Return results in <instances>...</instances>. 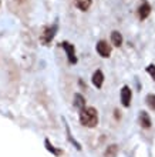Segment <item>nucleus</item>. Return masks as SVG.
Masks as SVG:
<instances>
[{
  "label": "nucleus",
  "mask_w": 155,
  "mask_h": 157,
  "mask_svg": "<svg viewBox=\"0 0 155 157\" xmlns=\"http://www.w3.org/2000/svg\"><path fill=\"white\" fill-rule=\"evenodd\" d=\"M80 123L86 127H95L98 124V112L94 107H84L80 110Z\"/></svg>",
  "instance_id": "nucleus-1"
},
{
  "label": "nucleus",
  "mask_w": 155,
  "mask_h": 157,
  "mask_svg": "<svg viewBox=\"0 0 155 157\" xmlns=\"http://www.w3.org/2000/svg\"><path fill=\"white\" fill-rule=\"evenodd\" d=\"M56 33H57V25H53V26H49V27H46L44 30H43V33H41L40 36V40L41 43L44 46H49L51 41H53L54 36H56Z\"/></svg>",
  "instance_id": "nucleus-2"
},
{
  "label": "nucleus",
  "mask_w": 155,
  "mask_h": 157,
  "mask_svg": "<svg viewBox=\"0 0 155 157\" xmlns=\"http://www.w3.org/2000/svg\"><path fill=\"white\" fill-rule=\"evenodd\" d=\"M60 46L65 50L70 64H76V63H77V56H76V49H74V46L71 44V43H68V41H61Z\"/></svg>",
  "instance_id": "nucleus-3"
},
{
  "label": "nucleus",
  "mask_w": 155,
  "mask_h": 157,
  "mask_svg": "<svg viewBox=\"0 0 155 157\" xmlns=\"http://www.w3.org/2000/svg\"><path fill=\"white\" fill-rule=\"evenodd\" d=\"M151 10H152V9H151V4L148 3L147 0H144L142 3L138 6V10H137V13H138V19L141 21L145 20V19H147V17L151 14Z\"/></svg>",
  "instance_id": "nucleus-4"
},
{
  "label": "nucleus",
  "mask_w": 155,
  "mask_h": 157,
  "mask_svg": "<svg viewBox=\"0 0 155 157\" xmlns=\"http://www.w3.org/2000/svg\"><path fill=\"white\" fill-rule=\"evenodd\" d=\"M95 50H97V53L100 54L101 57H104V59L110 57V54H111V47H110V44H108L105 40L98 41L97 46H95Z\"/></svg>",
  "instance_id": "nucleus-5"
},
{
  "label": "nucleus",
  "mask_w": 155,
  "mask_h": 157,
  "mask_svg": "<svg viewBox=\"0 0 155 157\" xmlns=\"http://www.w3.org/2000/svg\"><path fill=\"white\" fill-rule=\"evenodd\" d=\"M131 99H132L131 89L128 86H124L123 89H121V101H123V106H124V107H130Z\"/></svg>",
  "instance_id": "nucleus-6"
},
{
  "label": "nucleus",
  "mask_w": 155,
  "mask_h": 157,
  "mask_svg": "<svg viewBox=\"0 0 155 157\" xmlns=\"http://www.w3.org/2000/svg\"><path fill=\"white\" fill-rule=\"evenodd\" d=\"M102 83H104V75H102V71L95 70L93 73V84L97 87V89H101Z\"/></svg>",
  "instance_id": "nucleus-7"
},
{
  "label": "nucleus",
  "mask_w": 155,
  "mask_h": 157,
  "mask_svg": "<svg viewBox=\"0 0 155 157\" xmlns=\"http://www.w3.org/2000/svg\"><path fill=\"white\" fill-rule=\"evenodd\" d=\"M139 124H141V127L144 128H149L151 127V117L148 114L147 112H141L139 113Z\"/></svg>",
  "instance_id": "nucleus-8"
},
{
  "label": "nucleus",
  "mask_w": 155,
  "mask_h": 157,
  "mask_svg": "<svg viewBox=\"0 0 155 157\" xmlns=\"http://www.w3.org/2000/svg\"><path fill=\"white\" fill-rule=\"evenodd\" d=\"M93 0H74V6L77 9H80L81 12H87L91 7Z\"/></svg>",
  "instance_id": "nucleus-9"
},
{
  "label": "nucleus",
  "mask_w": 155,
  "mask_h": 157,
  "mask_svg": "<svg viewBox=\"0 0 155 157\" xmlns=\"http://www.w3.org/2000/svg\"><path fill=\"white\" fill-rule=\"evenodd\" d=\"M74 106H76L78 110H83V109L86 107V99H84L80 93H76V94H74Z\"/></svg>",
  "instance_id": "nucleus-10"
},
{
  "label": "nucleus",
  "mask_w": 155,
  "mask_h": 157,
  "mask_svg": "<svg viewBox=\"0 0 155 157\" xmlns=\"http://www.w3.org/2000/svg\"><path fill=\"white\" fill-rule=\"evenodd\" d=\"M111 43H113L115 47H120V46L123 44V36H121L120 32L114 30V32L111 33Z\"/></svg>",
  "instance_id": "nucleus-11"
},
{
  "label": "nucleus",
  "mask_w": 155,
  "mask_h": 157,
  "mask_svg": "<svg viewBox=\"0 0 155 157\" xmlns=\"http://www.w3.org/2000/svg\"><path fill=\"white\" fill-rule=\"evenodd\" d=\"M117 153H118V146L111 144V146H108L105 150V157H115Z\"/></svg>",
  "instance_id": "nucleus-12"
},
{
  "label": "nucleus",
  "mask_w": 155,
  "mask_h": 157,
  "mask_svg": "<svg viewBox=\"0 0 155 157\" xmlns=\"http://www.w3.org/2000/svg\"><path fill=\"white\" fill-rule=\"evenodd\" d=\"M44 144H46V147H47V150H49L50 153H53L54 156H60V154H61V151L56 149V147H54V146L51 144V143H50V140H46V141H44Z\"/></svg>",
  "instance_id": "nucleus-13"
},
{
  "label": "nucleus",
  "mask_w": 155,
  "mask_h": 157,
  "mask_svg": "<svg viewBox=\"0 0 155 157\" xmlns=\"http://www.w3.org/2000/svg\"><path fill=\"white\" fill-rule=\"evenodd\" d=\"M145 101H147L148 104V107L151 109V110H155V94H148L147 96V99H145Z\"/></svg>",
  "instance_id": "nucleus-14"
},
{
  "label": "nucleus",
  "mask_w": 155,
  "mask_h": 157,
  "mask_svg": "<svg viewBox=\"0 0 155 157\" xmlns=\"http://www.w3.org/2000/svg\"><path fill=\"white\" fill-rule=\"evenodd\" d=\"M147 71H148V75L155 80V64H149V66L147 67Z\"/></svg>",
  "instance_id": "nucleus-15"
}]
</instances>
